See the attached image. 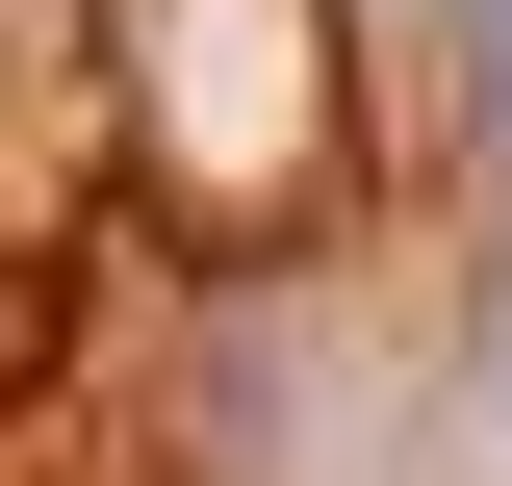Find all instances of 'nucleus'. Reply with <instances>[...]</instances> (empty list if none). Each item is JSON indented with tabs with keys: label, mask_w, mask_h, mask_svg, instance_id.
I'll use <instances>...</instances> for the list:
<instances>
[{
	"label": "nucleus",
	"mask_w": 512,
	"mask_h": 486,
	"mask_svg": "<svg viewBox=\"0 0 512 486\" xmlns=\"http://www.w3.org/2000/svg\"><path fill=\"white\" fill-rule=\"evenodd\" d=\"M154 154L205 180V231H282L333 154V52L308 0H154Z\"/></svg>",
	"instance_id": "nucleus-1"
}]
</instances>
